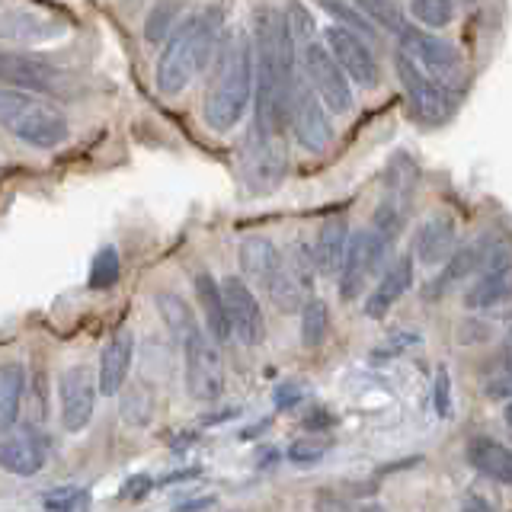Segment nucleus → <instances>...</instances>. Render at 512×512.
<instances>
[{
    "mask_svg": "<svg viewBox=\"0 0 512 512\" xmlns=\"http://www.w3.org/2000/svg\"><path fill=\"white\" fill-rule=\"evenodd\" d=\"M295 84V39L276 7L253 13V125L260 135H279L288 93Z\"/></svg>",
    "mask_w": 512,
    "mask_h": 512,
    "instance_id": "f257e3e1",
    "label": "nucleus"
},
{
    "mask_svg": "<svg viewBox=\"0 0 512 512\" xmlns=\"http://www.w3.org/2000/svg\"><path fill=\"white\" fill-rule=\"evenodd\" d=\"M221 52L205 87L202 116L215 132H231L244 119L253 96V39L244 29L221 36Z\"/></svg>",
    "mask_w": 512,
    "mask_h": 512,
    "instance_id": "f03ea898",
    "label": "nucleus"
},
{
    "mask_svg": "<svg viewBox=\"0 0 512 512\" xmlns=\"http://www.w3.org/2000/svg\"><path fill=\"white\" fill-rule=\"evenodd\" d=\"M221 26H224V16L218 7L192 13L183 23L173 26L154 68V84L160 93L164 96L183 93L192 80L199 77V71H205V64L212 61L218 48Z\"/></svg>",
    "mask_w": 512,
    "mask_h": 512,
    "instance_id": "7ed1b4c3",
    "label": "nucleus"
},
{
    "mask_svg": "<svg viewBox=\"0 0 512 512\" xmlns=\"http://www.w3.org/2000/svg\"><path fill=\"white\" fill-rule=\"evenodd\" d=\"M0 128L39 151H52L71 135L64 109L23 87H0Z\"/></svg>",
    "mask_w": 512,
    "mask_h": 512,
    "instance_id": "20e7f679",
    "label": "nucleus"
},
{
    "mask_svg": "<svg viewBox=\"0 0 512 512\" xmlns=\"http://www.w3.org/2000/svg\"><path fill=\"white\" fill-rule=\"evenodd\" d=\"M183 362H186V391L192 400H218L228 384L224 372V356L218 349V340L208 330L192 327L183 336Z\"/></svg>",
    "mask_w": 512,
    "mask_h": 512,
    "instance_id": "39448f33",
    "label": "nucleus"
},
{
    "mask_svg": "<svg viewBox=\"0 0 512 512\" xmlns=\"http://www.w3.org/2000/svg\"><path fill=\"white\" fill-rule=\"evenodd\" d=\"M397 39H400V48H404V52L445 90L458 93L464 84H468V64H464V55L452 42L429 36V32L413 29V26Z\"/></svg>",
    "mask_w": 512,
    "mask_h": 512,
    "instance_id": "423d86ee",
    "label": "nucleus"
},
{
    "mask_svg": "<svg viewBox=\"0 0 512 512\" xmlns=\"http://www.w3.org/2000/svg\"><path fill=\"white\" fill-rule=\"evenodd\" d=\"M394 71L400 77V84L407 90V100H410V112L420 122L426 125H442L452 119L455 112V93L445 90L442 84H436L420 64H416L404 48L394 55Z\"/></svg>",
    "mask_w": 512,
    "mask_h": 512,
    "instance_id": "0eeeda50",
    "label": "nucleus"
},
{
    "mask_svg": "<svg viewBox=\"0 0 512 512\" xmlns=\"http://www.w3.org/2000/svg\"><path fill=\"white\" fill-rule=\"evenodd\" d=\"M388 247H391V240L384 234H378L375 228L349 234L343 266H340V272H336V276H340V298L343 301H356L365 292V285L378 276L384 260H388Z\"/></svg>",
    "mask_w": 512,
    "mask_h": 512,
    "instance_id": "6e6552de",
    "label": "nucleus"
},
{
    "mask_svg": "<svg viewBox=\"0 0 512 512\" xmlns=\"http://www.w3.org/2000/svg\"><path fill=\"white\" fill-rule=\"evenodd\" d=\"M285 119L292 122L295 141L301 144L304 151L324 154V151L330 148V141H333V125H330V116H327V106L320 103V96L311 90L308 80H301L298 74H295L292 93H288Z\"/></svg>",
    "mask_w": 512,
    "mask_h": 512,
    "instance_id": "1a4fd4ad",
    "label": "nucleus"
},
{
    "mask_svg": "<svg viewBox=\"0 0 512 512\" xmlns=\"http://www.w3.org/2000/svg\"><path fill=\"white\" fill-rule=\"evenodd\" d=\"M301 64H304V77H308L311 90L320 96V103L330 112H336V116H346L352 109V84L346 71L330 55V48L320 42H308L301 52Z\"/></svg>",
    "mask_w": 512,
    "mask_h": 512,
    "instance_id": "9d476101",
    "label": "nucleus"
},
{
    "mask_svg": "<svg viewBox=\"0 0 512 512\" xmlns=\"http://www.w3.org/2000/svg\"><path fill=\"white\" fill-rule=\"evenodd\" d=\"M221 285L224 311H228L231 336H237L244 346H260L266 340V320L260 298L253 295V288L244 276H228Z\"/></svg>",
    "mask_w": 512,
    "mask_h": 512,
    "instance_id": "9b49d317",
    "label": "nucleus"
},
{
    "mask_svg": "<svg viewBox=\"0 0 512 512\" xmlns=\"http://www.w3.org/2000/svg\"><path fill=\"white\" fill-rule=\"evenodd\" d=\"M324 45L330 48V55L346 71V77L352 80V84H359L365 90H375L381 84L378 58L372 55V48H368V42L359 36V32H352L346 26H330Z\"/></svg>",
    "mask_w": 512,
    "mask_h": 512,
    "instance_id": "f8f14e48",
    "label": "nucleus"
},
{
    "mask_svg": "<svg viewBox=\"0 0 512 512\" xmlns=\"http://www.w3.org/2000/svg\"><path fill=\"white\" fill-rule=\"evenodd\" d=\"M96 372L90 365H71L58 381V400H61V426L68 432H84L93 420L96 407Z\"/></svg>",
    "mask_w": 512,
    "mask_h": 512,
    "instance_id": "ddd939ff",
    "label": "nucleus"
},
{
    "mask_svg": "<svg viewBox=\"0 0 512 512\" xmlns=\"http://www.w3.org/2000/svg\"><path fill=\"white\" fill-rule=\"evenodd\" d=\"M48 452H52V442L42 429L36 426H20V429H7L0 436V471L16 474V477H36Z\"/></svg>",
    "mask_w": 512,
    "mask_h": 512,
    "instance_id": "4468645a",
    "label": "nucleus"
},
{
    "mask_svg": "<svg viewBox=\"0 0 512 512\" xmlns=\"http://www.w3.org/2000/svg\"><path fill=\"white\" fill-rule=\"evenodd\" d=\"M285 167H288V157L282 148V138L253 132V138L247 141V157H244V176L253 196H266V192L279 189Z\"/></svg>",
    "mask_w": 512,
    "mask_h": 512,
    "instance_id": "2eb2a0df",
    "label": "nucleus"
},
{
    "mask_svg": "<svg viewBox=\"0 0 512 512\" xmlns=\"http://www.w3.org/2000/svg\"><path fill=\"white\" fill-rule=\"evenodd\" d=\"M484 263V272L477 276V282L468 288L464 295V304L471 311H490L496 304H503L512 298V250L506 244H496L490 250Z\"/></svg>",
    "mask_w": 512,
    "mask_h": 512,
    "instance_id": "dca6fc26",
    "label": "nucleus"
},
{
    "mask_svg": "<svg viewBox=\"0 0 512 512\" xmlns=\"http://www.w3.org/2000/svg\"><path fill=\"white\" fill-rule=\"evenodd\" d=\"M132 362H135V336L122 330L103 346L100 365H96V388H100L103 397H116L125 388Z\"/></svg>",
    "mask_w": 512,
    "mask_h": 512,
    "instance_id": "f3484780",
    "label": "nucleus"
},
{
    "mask_svg": "<svg viewBox=\"0 0 512 512\" xmlns=\"http://www.w3.org/2000/svg\"><path fill=\"white\" fill-rule=\"evenodd\" d=\"M0 80H7L10 87H23V90H55L64 77L48 61L20 55V52H0Z\"/></svg>",
    "mask_w": 512,
    "mask_h": 512,
    "instance_id": "a211bd4d",
    "label": "nucleus"
},
{
    "mask_svg": "<svg viewBox=\"0 0 512 512\" xmlns=\"http://www.w3.org/2000/svg\"><path fill=\"white\" fill-rule=\"evenodd\" d=\"M410 285H413V256H397V260L384 269V276L372 288V295L365 298V317L381 320L410 292Z\"/></svg>",
    "mask_w": 512,
    "mask_h": 512,
    "instance_id": "6ab92c4d",
    "label": "nucleus"
},
{
    "mask_svg": "<svg viewBox=\"0 0 512 512\" xmlns=\"http://www.w3.org/2000/svg\"><path fill=\"white\" fill-rule=\"evenodd\" d=\"M455 240H458L455 221L448 215H432L429 221L420 224V231H416L413 253H416V260H420V263L436 266V263H445L448 256H452Z\"/></svg>",
    "mask_w": 512,
    "mask_h": 512,
    "instance_id": "aec40b11",
    "label": "nucleus"
},
{
    "mask_svg": "<svg viewBox=\"0 0 512 512\" xmlns=\"http://www.w3.org/2000/svg\"><path fill=\"white\" fill-rule=\"evenodd\" d=\"M237 260H240V272H244V279L250 285H260L266 292L269 279L276 276V269L282 266V253L269 237H247L244 244H240V250H237Z\"/></svg>",
    "mask_w": 512,
    "mask_h": 512,
    "instance_id": "412c9836",
    "label": "nucleus"
},
{
    "mask_svg": "<svg viewBox=\"0 0 512 512\" xmlns=\"http://www.w3.org/2000/svg\"><path fill=\"white\" fill-rule=\"evenodd\" d=\"M349 247V221L343 215L327 218L317 231V244H314V266L320 276H336L343 266V256Z\"/></svg>",
    "mask_w": 512,
    "mask_h": 512,
    "instance_id": "4be33fe9",
    "label": "nucleus"
},
{
    "mask_svg": "<svg viewBox=\"0 0 512 512\" xmlns=\"http://www.w3.org/2000/svg\"><path fill=\"white\" fill-rule=\"evenodd\" d=\"M468 461L480 474H487L493 480H500V484H509L512 487V448H506L503 442L496 439H487V436H477L468 442Z\"/></svg>",
    "mask_w": 512,
    "mask_h": 512,
    "instance_id": "5701e85b",
    "label": "nucleus"
},
{
    "mask_svg": "<svg viewBox=\"0 0 512 512\" xmlns=\"http://www.w3.org/2000/svg\"><path fill=\"white\" fill-rule=\"evenodd\" d=\"M196 298H199V311L205 317L208 333L215 336L218 343L231 340V324H228V311H224V298H221V285L212 279V272H199L196 279Z\"/></svg>",
    "mask_w": 512,
    "mask_h": 512,
    "instance_id": "b1692460",
    "label": "nucleus"
},
{
    "mask_svg": "<svg viewBox=\"0 0 512 512\" xmlns=\"http://www.w3.org/2000/svg\"><path fill=\"white\" fill-rule=\"evenodd\" d=\"M26 394L23 362H0V436L20 420V404Z\"/></svg>",
    "mask_w": 512,
    "mask_h": 512,
    "instance_id": "393cba45",
    "label": "nucleus"
},
{
    "mask_svg": "<svg viewBox=\"0 0 512 512\" xmlns=\"http://www.w3.org/2000/svg\"><path fill=\"white\" fill-rule=\"evenodd\" d=\"M58 26L48 23L45 16H36L29 10H7L0 13V39L10 42H45L58 36Z\"/></svg>",
    "mask_w": 512,
    "mask_h": 512,
    "instance_id": "a878e982",
    "label": "nucleus"
},
{
    "mask_svg": "<svg viewBox=\"0 0 512 512\" xmlns=\"http://www.w3.org/2000/svg\"><path fill=\"white\" fill-rule=\"evenodd\" d=\"M477 266H480V250L477 247L452 250V256H448V260L442 263V272L429 282V288H426L423 295L426 298H442V295H448L455 285H461L464 279H468Z\"/></svg>",
    "mask_w": 512,
    "mask_h": 512,
    "instance_id": "bb28decb",
    "label": "nucleus"
},
{
    "mask_svg": "<svg viewBox=\"0 0 512 512\" xmlns=\"http://www.w3.org/2000/svg\"><path fill=\"white\" fill-rule=\"evenodd\" d=\"M330 333V308L327 301L311 298L301 304V343L308 349H317L320 343L327 340Z\"/></svg>",
    "mask_w": 512,
    "mask_h": 512,
    "instance_id": "cd10ccee",
    "label": "nucleus"
},
{
    "mask_svg": "<svg viewBox=\"0 0 512 512\" xmlns=\"http://www.w3.org/2000/svg\"><path fill=\"white\" fill-rule=\"evenodd\" d=\"M352 4H356L375 26L394 32V36H404V32L410 29L407 16L400 13V7L394 4V0H352Z\"/></svg>",
    "mask_w": 512,
    "mask_h": 512,
    "instance_id": "c85d7f7f",
    "label": "nucleus"
},
{
    "mask_svg": "<svg viewBox=\"0 0 512 512\" xmlns=\"http://www.w3.org/2000/svg\"><path fill=\"white\" fill-rule=\"evenodd\" d=\"M122 420L128 426H148L154 420V394L144 384L122 388Z\"/></svg>",
    "mask_w": 512,
    "mask_h": 512,
    "instance_id": "c756f323",
    "label": "nucleus"
},
{
    "mask_svg": "<svg viewBox=\"0 0 512 512\" xmlns=\"http://www.w3.org/2000/svg\"><path fill=\"white\" fill-rule=\"evenodd\" d=\"M122 276V260H119V250L116 247H103L100 253L93 256V266H90V279L87 285L93 292H106L119 282Z\"/></svg>",
    "mask_w": 512,
    "mask_h": 512,
    "instance_id": "7c9ffc66",
    "label": "nucleus"
},
{
    "mask_svg": "<svg viewBox=\"0 0 512 512\" xmlns=\"http://www.w3.org/2000/svg\"><path fill=\"white\" fill-rule=\"evenodd\" d=\"M410 16L426 29H445L455 20V0H410Z\"/></svg>",
    "mask_w": 512,
    "mask_h": 512,
    "instance_id": "2f4dec72",
    "label": "nucleus"
},
{
    "mask_svg": "<svg viewBox=\"0 0 512 512\" xmlns=\"http://www.w3.org/2000/svg\"><path fill=\"white\" fill-rule=\"evenodd\" d=\"M157 308H160V314H164V320H167V327H170V333L173 336H183L196 327V320H192V311H189V304L180 298V295H173V292H160L157 295Z\"/></svg>",
    "mask_w": 512,
    "mask_h": 512,
    "instance_id": "473e14b6",
    "label": "nucleus"
},
{
    "mask_svg": "<svg viewBox=\"0 0 512 512\" xmlns=\"http://www.w3.org/2000/svg\"><path fill=\"white\" fill-rule=\"evenodd\" d=\"M320 7H324L327 13H333L336 20H340L346 29L359 32V36H365V39H375V36H378L375 23L368 20V16H365L356 4H346V0H320Z\"/></svg>",
    "mask_w": 512,
    "mask_h": 512,
    "instance_id": "72a5a7b5",
    "label": "nucleus"
},
{
    "mask_svg": "<svg viewBox=\"0 0 512 512\" xmlns=\"http://www.w3.org/2000/svg\"><path fill=\"white\" fill-rule=\"evenodd\" d=\"M176 13H180L176 0H160V4H154L148 20H144V36H148V42H160L170 36L176 26Z\"/></svg>",
    "mask_w": 512,
    "mask_h": 512,
    "instance_id": "f704fd0d",
    "label": "nucleus"
},
{
    "mask_svg": "<svg viewBox=\"0 0 512 512\" xmlns=\"http://www.w3.org/2000/svg\"><path fill=\"white\" fill-rule=\"evenodd\" d=\"M42 506L52 512H80L90 506V490L87 487H55L42 493Z\"/></svg>",
    "mask_w": 512,
    "mask_h": 512,
    "instance_id": "c9c22d12",
    "label": "nucleus"
},
{
    "mask_svg": "<svg viewBox=\"0 0 512 512\" xmlns=\"http://www.w3.org/2000/svg\"><path fill=\"white\" fill-rule=\"evenodd\" d=\"M432 404H436V413L442 420L452 416V378H448L445 368L436 372V388H432Z\"/></svg>",
    "mask_w": 512,
    "mask_h": 512,
    "instance_id": "e433bc0d",
    "label": "nucleus"
},
{
    "mask_svg": "<svg viewBox=\"0 0 512 512\" xmlns=\"http://www.w3.org/2000/svg\"><path fill=\"white\" fill-rule=\"evenodd\" d=\"M324 455H327V445L311 442V439H298L292 448H288V458H292L295 464H317Z\"/></svg>",
    "mask_w": 512,
    "mask_h": 512,
    "instance_id": "4c0bfd02",
    "label": "nucleus"
},
{
    "mask_svg": "<svg viewBox=\"0 0 512 512\" xmlns=\"http://www.w3.org/2000/svg\"><path fill=\"white\" fill-rule=\"evenodd\" d=\"M151 487H154V480L148 477V474H132L122 484V500H132V503H138V500H144V496L151 493Z\"/></svg>",
    "mask_w": 512,
    "mask_h": 512,
    "instance_id": "58836bf2",
    "label": "nucleus"
},
{
    "mask_svg": "<svg viewBox=\"0 0 512 512\" xmlns=\"http://www.w3.org/2000/svg\"><path fill=\"white\" fill-rule=\"evenodd\" d=\"M272 400H276L279 410H285V407H292L301 400V388L298 384H282V388H276V394H272Z\"/></svg>",
    "mask_w": 512,
    "mask_h": 512,
    "instance_id": "ea45409f",
    "label": "nucleus"
},
{
    "mask_svg": "<svg viewBox=\"0 0 512 512\" xmlns=\"http://www.w3.org/2000/svg\"><path fill=\"white\" fill-rule=\"evenodd\" d=\"M208 506H215L212 496H205V500H192V503H183L180 509H208Z\"/></svg>",
    "mask_w": 512,
    "mask_h": 512,
    "instance_id": "a19ab883",
    "label": "nucleus"
},
{
    "mask_svg": "<svg viewBox=\"0 0 512 512\" xmlns=\"http://www.w3.org/2000/svg\"><path fill=\"white\" fill-rule=\"evenodd\" d=\"M506 423L512 426V400H509V404H506Z\"/></svg>",
    "mask_w": 512,
    "mask_h": 512,
    "instance_id": "79ce46f5",
    "label": "nucleus"
},
{
    "mask_svg": "<svg viewBox=\"0 0 512 512\" xmlns=\"http://www.w3.org/2000/svg\"><path fill=\"white\" fill-rule=\"evenodd\" d=\"M509 372H512V365H509Z\"/></svg>",
    "mask_w": 512,
    "mask_h": 512,
    "instance_id": "37998d69",
    "label": "nucleus"
}]
</instances>
